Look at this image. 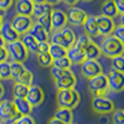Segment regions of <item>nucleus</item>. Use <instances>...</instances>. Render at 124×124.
<instances>
[{"label": "nucleus", "mask_w": 124, "mask_h": 124, "mask_svg": "<svg viewBox=\"0 0 124 124\" xmlns=\"http://www.w3.org/2000/svg\"><path fill=\"white\" fill-rule=\"evenodd\" d=\"M99 47H100L101 54L109 59L124 54V44L121 43L113 35L106 36Z\"/></svg>", "instance_id": "nucleus-1"}, {"label": "nucleus", "mask_w": 124, "mask_h": 124, "mask_svg": "<svg viewBox=\"0 0 124 124\" xmlns=\"http://www.w3.org/2000/svg\"><path fill=\"white\" fill-rule=\"evenodd\" d=\"M81 96L75 88H68V89H58L57 92V105L60 108H68V109H75L79 103Z\"/></svg>", "instance_id": "nucleus-2"}, {"label": "nucleus", "mask_w": 124, "mask_h": 124, "mask_svg": "<svg viewBox=\"0 0 124 124\" xmlns=\"http://www.w3.org/2000/svg\"><path fill=\"white\" fill-rule=\"evenodd\" d=\"M76 34L71 27H64L61 31H52L51 35L49 36V40L51 44H57L62 47L69 49L72 47L76 41Z\"/></svg>", "instance_id": "nucleus-3"}, {"label": "nucleus", "mask_w": 124, "mask_h": 124, "mask_svg": "<svg viewBox=\"0 0 124 124\" xmlns=\"http://www.w3.org/2000/svg\"><path fill=\"white\" fill-rule=\"evenodd\" d=\"M92 109L95 113L98 114H109L116 109L114 102L106 95H94L92 99Z\"/></svg>", "instance_id": "nucleus-4"}, {"label": "nucleus", "mask_w": 124, "mask_h": 124, "mask_svg": "<svg viewBox=\"0 0 124 124\" xmlns=\"http://www.w3.org/2000/svg\"><path fill=\"white\" fill-rule=\"evenodd\" d=\"M7 50L9 52V56L12 58L13 61L22 62L24 63L27 60L28 56H30V51L27 50V48L23 45L21 38L19 40H15L13 43H9L6 45Z\"/></svg>", "instance_id": "nucleus-5"}, {"label": "nucleus", "mask_w": 124, "mask_h": 124, "mask_svg": "<svg viewBox=\"0 0 124 124\" xmlns=\"http://www.w3.org/2000/svg\"><path fill=\"white\" fill-rule=\"evenodd\" d=\"M88 89L93 95H106V93L109 90L107 74L101 73L88 78Z\"/></svg>", "instance_id": "nucleus-6"}, {"label": "nucleus", "mask_w": 124, "mask_h": 124, "mask_svg": "<svg viewBox=\"0 0 124 124\" xmlns=\"http://www.w3.org/2000/svg\"><path fill=\"white\" fill-rule=\"evenodd\" d=\"M20 114L17 113L12 100L0 101V121L1 122H14Z\"/></svg>", "instance_id": "nucleus-7"}, {"label": "nucleus", "mask_w": 124, "mask_h": 124, "mask_svg": "<svg viewBox=\"0 0 124 124\" xmlns=\"http://www.w3.org/2000/svg\"><path fill=\"white\" fill-rule=\"evenodd\" d=\"M34 21L31 17V15H21V14H15L13 19L11 20V25L13 26L15 31L19 33L20 35H23L25 33H28L30 30L32 28Z\"/></svg>", "instance_id": "nucleus-8"}, {"label": "nucleus", "mask_w": 124, "mask_h": 124, "mask_svg": "<svg viewBox=\"0 0 124 124\" xmlns=\"http://www.w3.org/2000/svg\"><path fill=\"white\" fill-rule=\"evenodd\" d=\"M109 90L113 93H121L124 90V73L116 70H110L107 74Z\"/></svg>", "instance_id": "nucleus-9"}, {"label": "nucleus", "mask_w": 124, "mask_h": 124, "mask_svg": "<svg viewBox=\"0 0 124 124\" xmlns=\"http://www.w3.org/2000/svg\"><path fill=\"white\" fill-rule=\"evenodd\" d=\"M66 17H68V23L74 26H83L85 20L87 19L88 14L81 8L77 7H70L66 10Z\"/></svg>", "instance_id": "nucleus-10"}, {"label": "nucleus", "mask_w": 124, "mask_h": 124, "mask_svg": "<svg viewBox=\"0 0 124 124\" xmlns=\"http://www.w3.org/2000/svg\"><path fill=\"white\" fill-rule=\"evenodd\" d=\"M81 65V72L86 78H92L98 74L102 73V66L97 60L86 59Z\"/></svg>", "instance_id": "nucleus-11"}, {"label": "nucleus", "mask_w": 124, "mask_h": 124, "mask_svg": "<svg viewBox=\"0 0 124 124\" xmlns=\"http://www.w3.org/2000/svg\"><path fill=\"white\" fill-rule=\"evenodd\" d=\"M96 22H97V27H98L99 36H109L112 35L114 27H116V23H114L113 19L111 17L105 16L102 14H99L96 16Z\"/></svg>", "instance_id": "nucleus-12"}, {"label": "nucleus", "mask_w": 124, "mask_h": 124, "mask_svg": "<svg viewBox=\"0 0 124 124\" xmlns=\"http://www.w3.org/2000/svg\"><path fill=\"white\" fill-rule=\"evenodd\" d=\"M26 100L33 106V108L39 107L45 100V93L43 88L38 85H31L28 87V92L26 95Z\"/></svg>", "instance_id": "nucleus-13"}, {"label": "nucleus", "mask_w": 124, "mask_h": 124, "mask_svg": "<svg viewBox=\"0 0 124 124\" xmlns=\"http://www.w3.org/2000/svg\"><path fill=\"white\" fill-rule=\"evenodd\" d=\"M51 28L52 31H61L68 24L66 13L60 9H51Z\"/></svg>", "instance_id": "nucleus-14"}, {"label": "nucleus", "mask_w": 124, "mask_h": 124, "mask_svg": "<svg viewBox=\"0 0 124 124\" xmlns=\"http://www.w3.org/2000/svg\"><path fill=\"white\" fill-rule=\"evenodd\" d=\"M0 35L3 37L7 44L13 43V41L19 40L21 38V35L13 28V26L11 25V22H3L1 30H0Z\"/></svg>", "instance_id": "nucleus-15"}, {"label": "nucleus", "mask_w": 124, "mask_h": 124, "mask_svg": "<svg viewBox=\"0 0 124 124\" xmlns=\"http://www.w3.org/2000/svg\"><path fill=\"white\" fill-rule=\"evenodd\" d=\"M66 57L70 59L71 63L76 64V65H79V64H82L86 60L84 50L76 47L75 45H73L72 47H70L68 49V51H66Z\"/></svg>", "instance_id": "nucleus-16"}, {"label": "nucleus", "mask_w": 124, "mask_h": 124, "mask_svg": "<svg viewBox=\"0 0 124 124\" xmlns=\"http://www.w3.org/2000/svg\"><path fill=\"white\" fill-rule=\"evenodd\" d=\"M83 30L85 35H87L90 38H96L99 36L98 27H97V22H96V16L93 15H88L87 19L85 20L83 24Z\"/></svg>", "instance_id": "nucleus-17"}, {"label": "nucleus", "mask_w": 124, "mask_h": 124, "mask_svg": "<svg viewBox=\"0 0 124 124\" xmlns=\"http://www.w3.org/2000/svg\"><path fill=\"white\" fill-rule=\"evenodd\" d=\"M30 34L36 39L38 43L40 41H49V32L45 30L43 26L37 22H34L32 28L30 30Z\"/></svg>", "instance_id": "nucleus-18"}, {"label": "nucleus", "mask_w": 124, "mask_h": 124, "mask_svg": "<svg viewBox=\"0 0 124 124\" xmlns=\"http://www.w3.org/2000/svg\"><path fill=\"white\" fill-rule=\"evenodd\" d=\"M13 103L20 116H28L33 111V106L26 100V98H13Z\"/></svg>", "instance_id": "nucleus-19"}, {"label": "nucleus", "mask_w": 124, "mask_h": 124, "mask_svg": "<svg viewBox=\"0 0 124 124\" xmlns=\"http://www.w3.org/2000/svg\"><path fill=\"white\" fill-rule=\"evenodd\" d=\"M33 6L34 2L32 0H15V13L21 15H32Z\"/></svg>", "instance_id": "nucleus-20"}, {"label": "nucleus", "mask_w": 124, "mask_h": 124, "mask_svg": "<svg viewBox=\"0 0 124 124\" xmlns=\"http://www.w3.org/2000/svg\"><path fill=\"white\" fill-rule=\"evenodd\" d=\"M56 83L57 89H68V88H75L76 86V76L74 75V73L66 75V76L62 77L60 79L54 81Z\"/></svg>", "instance_id": "nucleus-21"}, {"label": "nucleus", "mask_w": 124, "mask_h": 124, "mask_svg": "<svg viewBox=\"0 0 124 124\" xmlns=\"http://www.w3.org/2000/svg\"><path fill=\"white\" fill-rule=\"evenodd\" d=\"M100 14L105 15V16L114 19L119 15V12L116 10V7L114 4L113 0H105L100 7Z\"/></svg>", "instance_id": "nucleus-22"}, {"label": "nucleus", "mask_w": 124, "mask_h": 124, "mask_svg": "<svg viewBox=\"0 0 124 124\" xmlns=\"http://www.w3.org/2000/svg\"><path fill=\"white\" fill-rule=\"evenodd\" d=\"M84 52H85L86 59H92V60H97L101 54L100 47L93 39H90L89 43L87 44V46L84 49Z\"/></svg>", "instance_id": "nucleus-23"}, {"label": "nucleus", "mask_w": 124, "mask_h": 124, "mask_svg": "<svg viewBox=\"0 0 124 124\" xmlns=\"http://www.w3.org/2000/svg\"><path fill=\"white\" fill-rule=\"evenodd\" d=\"M21 40L23 43V45L27 48V50L32 54H37V49H38V41L28 33H25V34L21 35Z\"/></svg>", "instance_id": "nucleus-24"}, {"label": "nucleus", "mask_w": 124, "mask_h": 124, "mask_svg": "<svg viewBox=\"0 0 124 124\" xmlns=\"http://www.w3.org/2000/svg\"><path fill=\"white\" fill-rule=\"evenodd\" d=\"M54 118L60 120L61 122L65 124H71L73 123V111L68 108H60L58 107V109L54 112Z\"/></svg>", "instance_id": "nucleus-25"}, {"label": "nucleus", "mask_w": 124, "mask_h": 124, "mask_svg": "<svg viewBox=\"0 0 124 124\" xmlns=\"http://www.w3.org/2000/svg\"><path fill=\"white\" fill-rule=\"evenodd\" d=\"M51 11V6L48 4L47 2H39V3H34L33 6L32 15L35 19H38L39 16L46 14V13Z\"/></svg>", "instance_id": "nucleus-26"}, {"label": "nucleus", "mask_w": 124, "mask_h": 124, "mask_svg": "<svg viewBox=\"0 0 124 124\" xmlns=\"http://www.w3.org/2000/svg\"><path fill=\"white\" fill-rule=\"evenodd\" d=\"M28 87H30V86H26V85H24V84L15 83L14 82L13 87H12L13 98H25L26 95H27V92H28Z\"/></svg>", "instance_id": "nucleus-27"}, {"label": "nucleus", "mask_w": 124, "mask_h": 124, "mask_svg": "<svg viewBox=\"0 0 124 124\" xmlns=\"http://www.w3.org/2000/svg\"><path fill=\"white\" fill-rule=\"evenodd\" d=\"M33 79H34V75L33 73L31 72L30 70L25 69L16 78H14V82L15 83H21V84H24L26 86H31L33 84Z\"/></svg>", "instance_id": "nucleus-28"}, {"label": "nucleus", "mask_w": 124, "mask_h": 124, "mask_svg": "<svg viewBox=\"0 0 124 124\" xmlns=\"http://www.w3.org/2000/svg\"><path fill=\"white\" fill-rule=\"evenodd\" d=\"M66 51L68 49L64 47H62L60 45H57V44H51L50 43V47H49V54L50 56L54 59H59L61 57H65L66 56Z\"/></svg>", "instance_id": "nucleus-29"}, {"label": "nucleus", "mask_w": 124, "mask_h": 124, "mask_svg": "<svg viewBox=\"0 0 124 124\" xmlns=\"http://www.w3.org/2000/svg\"><path fill=\"white\" fill-rule=\"evenodd\" d=\"M37 61H38L39 65H41L43 68L52 66V64H54V58L50 56L49 51L48 52H41V54H37Z\"/></svg>", "instance_id": "nucleus-30"}, {"label": "nucleus", "mask_w": 124, "mask_h": 124, "mask_svg": "<svg viewBox=\"0 0 124 124\" xmlns=\"http://www.w3.org/2000/svg\"><path fill=\"white\" fill-rule=\"evenodd\" d=\"M73 73L70 69H60L57 68V66L52 65L51 70H50V74H51V77L54 78V81H57V79H60L62 77L66 76V75Z\"/></svg>", "instance_id": "nucleus-31"}, {"label": "nucleus", "mask_w": 124, "mask_h": 124, "mask_svg": "<svg viewBox=\"0 0 124 124\" xmlns=\"http://www.w3.org/2000/svg\"><path fill=\"white\" fill-rule=\"evenodd\" d=\"M10 68H11V78L14 79L25 70V66L23 65L22 62H17V61H11L10 62Z\"/></svg>", "instance_id": "nucleus-32"}, {"label": "nucleus", "mask_w": 124, "mask_h": 124, "mask_svg": "<svg viewBox=\"0 0 124 124\" xmlns=\"http://www.w3.org/2000/svg\"><path fill=\"white\" fill-rule=\"evenodd\" d=\"M50 12H51V11H50ZM50 12L46 13V14L39 16L38 19H36L37 23H39L47 32H49V33L52 31V28H51V14H50Z\"/></svg>", "instance_id": "nucleus-33"}, {"label": "nucleus", "mask_w": 124, "mask_h": 124, "mask_svg": "<svg viewBox=\"0 0 124 124\" xmlns=\"http://www.w3.org/2000/svg\"><path fill=\"white\" fill-rule=\"evenodd\" d=\"M11 78V68H10V62L8 60L0 62V79H7Z\"/></svg>", "instance_id": "nucleus-34"}, {"label": "nucleus", "mask_w": 124, "mask_h": 124, "mask_svg": "<svg viewBox=\"0 0 124 124\" xmlns=\"http://www.w3.org/2000/svg\"><path fill=\"white\" fill-rule=\"evenodd\" d=\"M111 66L112 70L124 73V54L111 58Z\"/></svg>", "instance_id": "nucleus-35"}, {"label": "nucleus", "mask_w": 124, "mask_h": 124, "mask_svg": "<svg viewBox=\"0 0 124 124\" xmlns=\"http://www.w3.org/2000/svg\"><path fill=\"white\" fill-rule=\"evenodd\" d=\"M52 65L57 66V68H60V69H70L73 64L71 63L70 59L65 56V57H61L59 59H54Z\"/></svg>", "instance_id": "nucleus-36"}, {"label": "nucleus", "mask_w": 124, "mask_h": 124, "mask_svg": "<svg viewBox=\"0 0 124 124\" xmlns=\"http://www.w3.org/2000/svg\"><path fill=\"white\" fill-rule=\"evenodd\" d=\"M89 40H90V37H88L87 35H85V34L84 35L82 34L76 38V41H75L74 45L76 46V47H78V48H81V49L84 50L85 47L87 46V44L89 43Z\"/></svg>", "instance_id": "nucleus-37"}, {"label": "nucleus", "mask_w": 124, "mask_h": 124, "mask_svg": "<svg viewBox=\"0 0 124 124\" xmlns=\"http://www.w3.org/2000/svg\"><path fill=\"white\" fill-rule=\"evenodd\" d=\"M112 123L124 124V110H114L112 113Z\"/></svg>", "instance_id": "nucleus-38"}, {"label": "nucleus", "mask_w": 124, "mask_h": 124, "mask_svg": "<svg viewBox=\"0 0 124 124\" xmlns=\"http://www.w3.org/2000/svg\"><path fill=\"white\" fill-rule=\"evenodd\" d=\"M112 35H113L116 38H118L121 43L124 44V25H122V24L116 25L113 32H112Z\"/></svg>", "instance_id": "nucleus-39"}, {"label": "nucleus", "mask_w": 124, "mask_h": 124, "mask_svg": "<svg viewBox=\"0 0 124 124\" xmlns=\"http://www.w3.org/2000/svg\"><path fill=\"white\" fill-rule=\"evenodd\" d=\"M13 124H36V122L31 116V114H28V116H20L13 122Z\"/></svg>", "instance_id": "nucleus-40"}, {"label": "nucleus", "mask_w": 124, "mask_h": 124, "mask_svg": "<svg viewBox=\"0 0 124 124\" xmlns=\"http://www.w3.org/2000/svg\"><path fill=\"white\" fill-rule=\"evenodd\" d=\"M50 43L49 41H40L38 44V49H37V54H41V52H48L49 51Z\"/></svg>", "instance_id": "nucleus-41"}, {"label": "nucleus", "mask_w": 124, "mask_h": 124, "mask_svg": "<svg viewBox=\"0 0 124 124\" xmlns=\"http://www.w3.org/2000/svg\"><path fill=\"white\" fill-rule=\"evenodd\" d=\"M13 0H0V9L3 11H7L12 7Z\"/></svg>", "instance_id": "nucleus-42"}, {"label": "nucleus", "mask_w": 124, "mask_h": 124, "mask_svg": "<svg viewBox=\"0 0 124 124\" xmlns=\"http://www.w3.org/2000/svg\"><path fill=\"white\" fill-rule=\"evenodd\" d=\"M114 4L116 7L119 14H123L124 13V0H113Z\"/></svg>", "instance_id": "nucleus-43"}, {"label": "nucleus", "mask_w": 124, "mask_h": 124, "mask_svg": "<svg viewBox=\"0 0 124 124\" xmlns=\"http://www.w3.org/2000/svg\"><path fill=\"white\" fill-rule=\"evenodd\" d=\"M8 58H9V52L7 50V47L0 48V62L8 60Z\"/></svg>", "instance_id": "nucleus-44"}, {"label": "nucleus", "mask_w": 124, "mask_h": 124, "mask_svg": "<svg viewBox=\"0 0 124 124\" xmlns=\"http://www.w3.org/2000/svg\"><path fill=\"white\" fill-rule=\"evenodd\" d=\"M48 124H65V123L61 122L60 120H58V119H56L54 116V118H51L49 121H48Z\"/></svg>", "instance_id": "nucleus-45"}, {"label": "nucleus", "mask_w": 124, "mask_h": 124, "mask_svg": "<svg viewBox=\"0 0 124 124\" xmlns=\"http://www.w3.org/2000/svg\"><path fill=\"white\" fill-rule=\"evenodd\" d=\"M62 1L65 4H68V6L72 7V6H74V4H76L77 2H78V0H62Z\"/></svg>", "instance_id": "nucleus-46"}, {"label": "nucleus", "mask_w": 124, "mask_h": 124, "mask_svg": "<svg viewBox=\"0 0 124 124\" xmlns=\"http://www.w3.org/2000/svg\"><path fill=\"white\" fill-rule=\"evenodd\" d=\"M62 0H45V2H47L48 4H50V6H56V4L60 3Z\"/></svg>", "instance_id": "nucleus-47"}, {"label": "nucleus", "mask_w": 124, "mask_h": 124, "mask_svg": "<svg viewBox=\"0 0 124 124\" xmlns=\"http://www.w3.org/2000/svg\"><path fill=\"white\" fill-rule=\"evenodd\" d=\"M4 93H6V89H4V86L2 85V83L0 82V100H1V99L3 98Z\"/></svg>", "instance_id": "nucleus-48"}, {"label": "nucleus", "mask_w": 124, "mask_h": 124, "mask_svg": "<svg viewBox=\"0 0 124 124\" xmlns=\"http://www.w3.org/2000/svg\"><path fill=\"white\" fill-rule=\"evenodd\" d=\"M6 45H7V43H6V40L3 39V37L0 35V48H2V47H6Z\"/></svg>", "instance_id": "nucleus-49"}, {"label": "nucleus", "mask_w": 124, "mask_h": 124, "mask_svg": "<svg viewBox=\"0 0 124 124\" xmlns=\"http://www.w3.org/2000/svg\"><path fill=\"white\" fill-rule=\"evenodd\" d=\"M4 14H6V11L0 9V17H4Z\"/></svg>", "instance_id": "nucleus-50"}, {"label": "nucleus", "mask_w": 124, "mask_h": 124, "mask_svg": "<svg viewBox=\"0 0 124 124\" xmlns=\"http://www.w3.org/2000/svg\"><path fill=\"white\" fill-rule=\"evenodd\" d=\"M120 22H121V24H122V25H124V13H123V14H121Z\"/></svg>", "instance_id": "nucleus-51"}, {"label": "nucleus", "mask_w": 124, "mask_h": 124, "mask_svg": "<svg viewBox=\"0 0 124 124\" xmlns=\"http://www.w3.org/2000/svg\"><path fill=\"white\" fill-rule=\"evenodd\" d=\"M34 3H39V2H45V0H32Z\"/></svg>", "instance_id": "nucleus-52"}, {"label": "nucleus", "mask_w": 124, "mask_h": 124, "mask_svg": "<svg viewBox=\"0 0 124 124\" xmlns=\"http://www.w3.org/2000/svg\"><path fill=\"white\" fill-rule=\"evenodd\" d=\"M2 24H3V17H0V30H1Z\"/></svg>", "instance_id": "nucleus-53"}, {"label": "nucleus", "mask_w": 124, "mask_h": 124, "mask_svg": "<svg viewBox=\"0 0 124 124\" xmlns=\"http://www.w3.org/2000/svg\"><path fill=\"white\" fill-rule=\"evenodd\" d=\"M82 1H84V2H92L93 0H82Z\"/></svg>", "instance_id": "nucleus-54"}, {"label": "nucleus", "mask_w": 124, "mask_h": 124, "mask_svg": "<svg viewBox=\"0 0 124 124\" xmlns=\"http://www.w3.org/2000/svg\"><path fill=\"white\" fill-rule=\"evenodd\" d=\"M71 124H76V123H71Z\"/></svg>", "instance_id": "nucleus-55"}, {"label": "nucleus", "mask_w": 124, "mask_h": 124, "mask_svg": "<svg viewBox=\"0 0 124 124\" xmlns=\"http://www.w3.org/2000/svg\"><path fill=\"white\" fill-rule=\"evenodd\" d=\"M0 124H2V122H0Z\"/></svg>", "instance_id": "nucleus-56"}]
</instances>
